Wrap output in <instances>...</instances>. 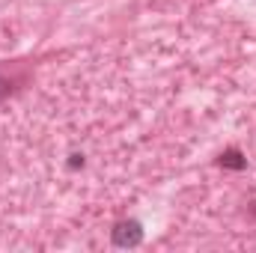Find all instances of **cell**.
<instances>
[{
  "mask_svg": "<svg viewBox=\"0 0 256 253\" xmlns=\"http://www.w3.org/2000/svg\"><path fill=\"white\" fill-rule=\"evenodd\" d=\"M114 242H116L120 248L137 244V242H140V226H137V224H120V226L114 230Z\"/></svg>",
  "mask_w": 256,
  "mask_h": 253,
  "instance_id": "obj_1",
  "label": "cell"
}]
</instances>
